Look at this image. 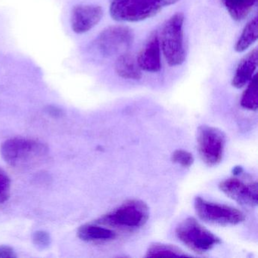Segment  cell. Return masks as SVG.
<instances>
[{"instance_id": "6da1fadb", "label": "cell", "mask_w": 258, "mask_h": 258, "mask_svg": "<svg viewBox=\"0 0 258 258\" xmlns=\"http://www.w3.org/2000/svg\"><path fill=\"white\" fill-rule=\"evenodd\" d=\"M49 148L41 142L31 139H10L3 143L0 153L4 161L13 167H29L41 161Z\"/></svg>"}, {"instance_id": "7a4b0ae2", "label": "cell", "mask_w": 258, "mask_h": 258, "mask_svg": "<svg viewBox=\"0 0 258 258\" xmlns=\"http://www.w3.org/2000/svg\"><path fill=\"white\" fill-rule=\"evenodd\" d=\"M110 15L120 22H139L158 15L179 0H109Z\"/></svg>"}, {"instance_id": "3957f363", "label": "cell", "mask_w": 258, "mask_h": 258, "mask_svg": "<svg viewBox=\"0 0 258 258\" xmlns=\"http://www.w3.org/2000/svg\"><path fill=\"white\" fill-rule=\"evenodd\" d=\"M149 217L148 205L143 201L132 199L102 215L95 223L108 228L132 231L144 226Z\"/></svg>"}, {"instance_id": "277c9868", "label": "cell", "mask_w": 258, "mask_h": 258, "mask_svg": "<svg viewBox=\"0 0 258 258\" xmlns=\"http://www.w3.org/2000/svg\"><path fill=\"white\" fill-rule=\"evenodd\" d=\"M185 17L181 13L172 16L163 26L160 45L167 64L171 67L181 66L185 61L183 26Z\"/></svg>"}, {"instance_id": "5b68a950", "label": "cell", "mask_w": 258, "mask_h": 258, "mask_svg": "<svg viewBox=\"0 0 258 258\" xmlns=\"http://www.w3.org/2000/svg\"><path fill=\"white\" fill-rule=\"evenodd\" d=\"M176 235L190 250L198 253H205L221 242L218 237L193 217L185 219L176 226Z\"/></svg>"}, {"instance_id": "8992f818", "label": "cell", "mask_w": 258, "mask_h": 258, "mask_svg": "<svg viewBox=\"0 0 258 258\" xmlns=\"http://www.w3.org/2000/svg\"><path fill=\"white\" fill-rule=\"evenodd\" d=\"M194 205L198 217L211 224L231 226L238 224L245 219L244 214L237 208L208 202L201 197L195 199Z\"/></svg>"}, {"instance_id": "52a82bcc", "label": "cell", "mask_w": 258, "mask_h": 258, "mask_svg": "<svg viewBox=\"0 0 258 258\" xmlns=\"http://www.w3.org/2000/svg\"><path fill=\"white\" fill-rule=\"evenodd\" d=\"M134 32L127 27H108L95 40V47L104 57L121 55L126 52L134 41Z\"/></svg>"}, {"instance_id": "ba28073f", "label": "cell", "mask_w": 258, "mask_h": 258, "mask_svg": "<svg viewBox=\"0 0 258 258\" xmlns=\"http://www.w3.org/2000/svg\"><path fill=\"white\" fill-rule=\"evenodd\" d=\"M197 143L199 155L207 165H217L223 159L226 136L218 128L201 126L198 129Z\"/></svg>"}, {"instance_id": "9c48e42d", "label": "cell", "mask_w": 258, "mask_h": 258, "mask_svg": "<svg viewBox=\"0 0 258 258\" xmlns=\"http://www.w3.org/2000/svg\"><path fill=\"white\" fill-rule=\"evenodd\" d=\"M220 190L228 197L245 206L257 205V182H244L237 178H229L220 182Z\"/></svg>"}, {"instance_id": "30bf717a", "label": "cell", "mask_w": 258, "mask_h": 258, "mask_svg": "<svg viewBox=\"0 0 258 258\" xmlns=\"http://www.w3.org/2000/svg\"><path fill=\"white\" fill-rule=\"evenodd\" d=\"M103 14V10L99 6H76L71 17L72 30L76 34L88 32L102 20Z\"/></svg>"}, {"instance_id": "8fae6325", "label": "cell", "mask_w": 258, "mask_h": 258, "mask_svg": "<svg viewBox=\"0 0 258 258\" xmlns=\"http://www.w3.org/2000/svg\"><path fill=\"white\" fill-rule=\"evenodd\" d=\"M137 63L142 71L157 73L161 69V45L158 33L151 34L139 54Z\"/></svg>"}, {"instance_id": "7c38bea8", "label": "cell", "mask_w": 258, "mask_h": 258, "mask_svg": "<svg viewBox=\"0 0 258 258\" xmlns=\"http://www.w3.org/2000/svg\"><path fill=\"white\" fill-rule=\"evenodd\" d=\"M257 67V49H254L245 55L238 63L232 81V87L242 88L254 75Z\"/></svg>"}, {"instance_id": "4fadbf2b", "label": "cell", "mask_w": 258, "mask_h": 258, "mask_svg": "<svg viewBox=\"0 0 258 258\" xmlns=\"http://www.w3.org/2000/svg\"><path fill=\"white\" fill-rule=\"evenodd\" d=\"M77 235L82 241L93 243L106 242L117 238L115 231L96 223L80 226Z\"/></svg>"}, {"instance_id": "5bb4252c", "label": "cell", "mask_w": 258, "mask_h": 258, "mask_svg": "<svg viewBox=\"0 0 258 258\" xmlns=\"http://www.w3.org/2000/svg\"><path fill=\"white\" fill-rule=\"evenodd\" d=\"M114 69L116 74L123 79L138 81L142 78V70L137 59L128 52L119 55Z\"/></svg>"}, {"instance_id": "9a60e30c", "label": "cell", "mask_w": 258, "mask_h": 258, "mask_svg": "<svg viewBox=\"0 0 258 258\" xmlns=\"http://www.w3.org/2000/svg\"><path fill=\"white\" fill-rule=\"evenodd\" d=\"M230 17L236 22L244 20L256 6L257 0H221Z\"/></svg>"}, {"instance_id": "2e32d148", "label": "cell", "mask_w": 258, "mask_h": 258, "mask_svg": "<svg viewBox=\"0 0 258 258\" xmlns=\"http://www.w3.org/2000/svg\"><path fill=\"white\" fill-rule=\"evenodd\" d=\"M257 17H254L244 27L235 45L237 52H243L250 47L257 40Z\"/></svg>"}, {"instance_id": "e0dca14e", "label": "cell", "mask_w": 258, "mask_h": 258, "mask_svg": "<svg viewBox=\"0 0 258 258\" xmlns=\"http://www.w3.org/2000/svg\"><path fill=\"white\" fill-rule=\"evenodd\" d=\"M180 248L171 244L163 243H154L151 244L146 251V257H155V256H187Z\"/></svg>"}, {"instance_id": "ac0fdd59", "label": "cell", "mask_w": 258, "mask_h": 258, "mask_svg": "<svg viewBox=\"0 0 258 258\" xmlns=\"http://www.w3.org/2000/svg\"><path fill=\"white\" fill-rule=\"evenodd\" d=\"M242 108L250 111H256L258 108L257 78L254 75L249 81L247 89L243 93L241 99Z\"/></svg>"}, {"instance_id": "d6986e66", "label": "cell", "mask_w": 258, "mask_h": 258, "mask_svg": "<svg viewBox=\"0 0 258 258\" xmlns=\"http://www.w3.org/2000/svg\"><path fill=\"white\" fill-rule=\"evenodd\" d=\"M11 179L4 169L0 168V204L5 203L10 197Z\"/></svg>"}, {"instance_id": "ffe728a7", "label": "cell", "mask_w": 258, "mask_h": 258, "mask_svg": "<svg viewBox=\"0 0 258 258\" xmlns=\"http://www.w3.org/2000/svg\"><path fill=\"white\" fill-rule=\"evenodd\" d=\"M171 160L173 163L179 164L183 167H190L194 163L192 155L188 152L182 149L175 151L171 155Z\"/></svg>"}, {"instance_id": "44dd1931", "label": "cell", "mask_w": 258, "mask_h": 258, "mask_svg": "<svg viewBox=\"0 0 258 258\" xmlns=\"http://www.w3.org/2000/svg\"><path fill=\"white\" fill-rule=\"evenodd\" d=\"M33 242L39 249L44 250L48 248L52 242L50 235L46 231L39 230L33 235Z\"/></svg>"}, {"instance_id": "7402d4cb", "label": "cell", "mask_w": 258, "mask_h": 258, "mask_svg": "<svg viewBox=\"0 0 258 258\" xmlns=\"http://www.w3.org/2000/svg\"><path fill=\"white\" fill-rule=\"evenodd\" d=\"M44 111L48 115L54 118H60L64 115V110L56 105H48L45 108Z\"/></svg>"}, {"instance_id": "603a6c76", "label": "cell", "mask_w": 258, "mask_h": 258, "mask_svg": "<svg viewBox=\"0 0 258 258\" xmlns=\"http://www.w3.org/2000/svg\"><path fill=\"white\" fill-rule=\"evenodd\" d=\"M16 250L7 245H0V258H16Z\"/></svg>"}, {"instance_id": "cb8c5ba5", "label": "cell", "mask_w": 258, "mask_h": 258, "mask_svg": "<svg viewBox=\"0 0 258 258\" xmlns=\"http://www.w3.org/2000/svg\"><path fill=\"white\" fill-rule=\"evenodd\" d=\"M243 172L242 167H235V168L233 169V173L235 175L241 174Z\"/></svg>"}]
</instances>
